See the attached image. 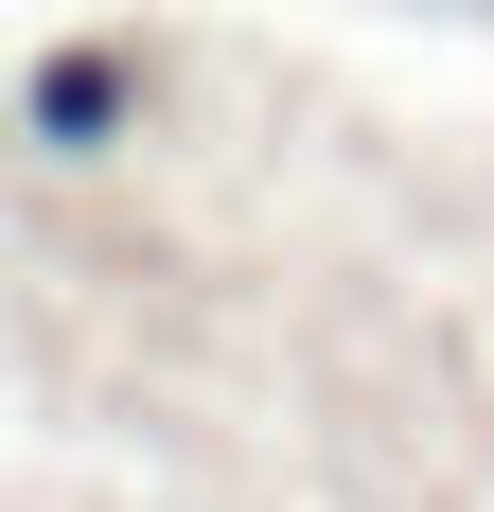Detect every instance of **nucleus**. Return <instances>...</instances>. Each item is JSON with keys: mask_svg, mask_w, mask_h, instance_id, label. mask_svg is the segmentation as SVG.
Instances as JSON below:
<instances>
[{"mask_svg": "<svg viewBox=\"0 0 494 512\" xmlns=\"http://www.w3.org/2000/svg\"><path fill=\"white\" fill-rule=\"evenodd\" d=\"M124 124V53H53L36 71V142H106Z\"/></svg>", "mask_w": 494, "mask_h": 512, "instance_id": "nucleus-1", "label": "nucleus"}]
</instances>
